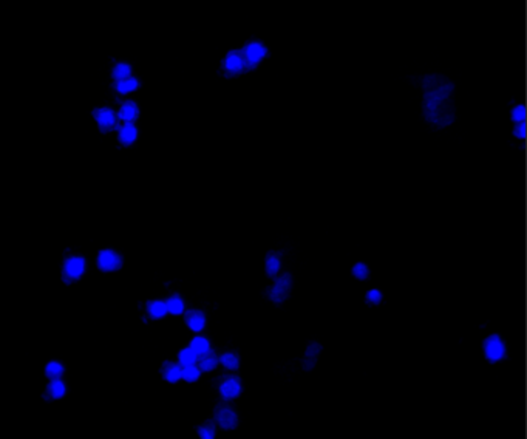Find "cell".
<instances>
[{
	"label": "cell",
	"instance_id": "6da1fadb",
	"mask_svg": "<svg viewBox=\"0 0 527 439\" xmlns=\"http://www.w3.org/2000/svg\"><path fill=\"white\" fill-rule=\"evenodd\" d=\"M424 90L425 118L441 127L450 124L453 121V84L442 76H427L424 79Z\"/></svg>",
	"mask_w": 527,
	"mask_h": 439
},
{
	"label": "cell",
	"instance_id": "7a4b0ae2",
	"mask_svg": "<svg viewBox=\"0 0 527 439\" xmlns=\"http://www.w3.org/2000/svg\"><path fill=\"white\" fill-rule=\"evenodd\" d=\"M223 67H225V70L229 71L231 74H238V73H243L248 68H251V65L248 64V60L245 57L243 50L229 51L225 57V62H223Z\"/></svg>",
	"mask_w": 527,
	"mask_h": 439
},
{
	"label": "cell",
	"instance_id": "3957f363",
	"mask_svg": "<svg viewBox=\"0 0 527 439\" xmlns=\"http://www.w3.org/2000/svg\"><path fill=\"white\" fill-rule=\"evenodd\" d=\"M215 422L223 430H234L238 426V416L231 407L220 405L215 409Z\"/></svg>",
	"mask_w": 527,
	"mask_h": 439
},
{
	"label": "cell",
	"instance_id": "277c9868",
	"mask_svg": "<svg viewBox=\"0 0 527 439\" xmlns=\"http://www.w3.org/2000/svg\"><path fill=\"white\" fill-rule=\"evenodd\" d=\"M484 353H486V357L490 360V362H498V360H501L506 354V347L503 340L500 339V336L493 334L490 337L486 339L484 342Z\"/></svg>",
	"mask_w": 527,
	"mask_h": 439
},
{
	"label": "cell",
	"instance_id": "5b68a950",
	"mask_svg": "<svg viewBox=\"0 0 527 439\" xmlns=\"http://www.w3.org/2000/svg\"><path fill=\"white\" fill-rule=\"evenodd\" d=\"M291 286H292V278H291V275H289V274H283V275L275 281V285L272 286V289L269 291L270 300L275 302V303H281V302L286 299V297H287V294H289Z\"/></svg>",
	"mask_w": 527,
	"mask_h": 439
},
{
	"label": "cell",
	"instance_id": "8992f818",
	"mask_svg": "<svg viewBox=\"0 0 527 439\" xmlns=\"http://www.w3.org/2000/svg\"><path fill=\"white\" fill-rule=\"evenodd\" d=\"M122 264L121 257L111 249H104L99 252L98 255V266L104 271V272H113L118 271Z\"/></svg>",
	"mask_w": 527,
	"mask_h": 439
},
{
	"label": "cell",
	"instance_id": "52a82bcc",
	"mask_svg": "<svg viewBox=\"0 0 527 439\" xmlns=\"http://www.w3.org/2000/svg\"><path fill=\"white\" fill-rule=\"evenodd\" d=\"M243 53H245V57L248 60V64L252 67H255L257 64H260V62L264 59L266 56V48L264 45L260 43V42H251L248 43L245 48H243Z\"/></svg>",
	"mask_w": 527,
	"mask_h": 439
},
{
	"label": "cell",
	"instance_id": "ba28073f",
	"mask_svg": "<svg viewBox=\"0 0 527 439\" xmlns=\"http://www.w3.org/2000/svg\"><path fill=\"white\" fill-rule=\"evenodd\" d=\"M94 119L102 130H110L116 125V113L108 107L94 110Z\"/></svg>",
	"mask_w": 527,
	"mask_h": 439
},
{
	"label": "cell",
	"instance_id": "9c48e42d",
	"mask_svg": "<svg viewBox=\"0 0 527 439\" xmlns=\"http://www.w3.org/2000/svg\"><path fill=\"white\" fill-rule=\"evenodd\" d=\"M85 271V260L82 257H70L63 264V272L68 278H79Z\"/></svg>",
	"mask_w": 527,
	"mask_h": 439
},
{
	"label": "cell",
	"instance_id": "30bf717a",
	"mask_svg": "<svg viewBox=\"0 0 527 439\" xmlns=\"http://www.w3.org/2000/svg\"><path fill=\"white\" fill-rule=\"evenodd\" d=\"M242 393V382L238 378H226L220 384V395L225 399H235Z\"/></svg>",
	"mask_w": 527,
	"mask_h": 439
},
{
	"label": "cell",
	"instance_id": "8fae6325",
	"mask_svg": "<svg viewBox=\"0 0 527 439\" xmlns=\"http://www.w3.org/2000/svg\"><path fill=\"white\" fill-rule=\"evenodd\" d=\"M186 323L187 326L192 329V331H201V329L204 328L206 325V317L201 311H197V309H192V311H187L186 314Z\"/></svg>",
	"mask_w": 527,
	"mask_h": 439
},
{
	"label": "cell",
	"instance_id": "7c38bea8",
	"mask_svg": "<svg viewBox=\"0 0 527 439\" xmlns=\"http://www.w3.org/2000/svg\"><path fill=\"white\" fill-rule=\"evenodd\" d=\"M139 115V110H138V105L132 101H127L125 104H122V107L119 108V113H118V118L122 119L124 122H133Z\"/></svg>",
	"mask_w": 527,
	"mask_h": 439
},
{
	"label": "cell",
	"instance_id": "4fadbf2b",
	"mask_svg": "<svg viewBox=\"0 0 527 439\" xmlns=\"http://www.w3.org/2000/svg\"><path fill=\"white\" fill-rule=\"evenodd\" d=\"M197 362H198V365H200V367H198L200 371H212V370H215L217 365H218V357L215 356L214 351L209 350V351L204 353V354H200Z\"/></svg>",
	"mask_w": 527,
	"mask_h": 439
},
{
	"label": "cell",
	"instance_id": "5bb4252c",
	"mask_svg": "<svg viewBox=\"0 0 527 439\" xmlns=\"http://www.w3.org/2000/svg\"><path fill=\"white\" fill-rule=\"evenodd\" d=\"M136 138H138V130L133 125V122H125L119 130V141L124 146H129L135 143Z\"/></svg>",
	"mask_w": 527,
	"mask_h": 439
},
{
	"label": "cell",
	"instance_id": "9a60e30c",
	"mask_svg": "<svg viewBox=\"0 0 527 439\" xmlns=\"http://www.w3.org/2000/svg\"><path fill=\"white\" fill-rule=\"evenodd\" d=\"M163 376L164 379L170 384H175L181 379V365H177L173 362H166L163 365Z\"/></svg>",
	"mask_w": 527,
	"mask_h": 439
},
{
	"label": "cell",
	"instance_id": "2e32d148",
	"mask_svg": "<svg viewBox=\"0 0 527 439\" xmlns=\"http://www.w3.org/2000/svg\"><path fill=\"white\" fill-rule=\"evenodd\" d=\"M147 311L150 317L153 319H161L167 314V308H166V302L161 300H153L147 305Z\"/></svg>",
	"mask_w": 527,
	"mask_h": 439
},
{
	"label": "cell",
	"instance_id": "e0dca14e",
	"mask_svg": "<svg viewBox=\"0 0 527 439\" xmlns=\"http://www.w3.org/2000/svg\"><path fill=\"white\" fill-rule=\"evenodd\" d=\"M139 87V82L135 77H127V79L122 81H116V90L121 93V95H127V93H132Z\"/></svg>",
	"mask_w": 527,
	"mask_h": 439
},
{
	"label": "cell",
	"instance_id": "ac0fdd59",
	"mask_svg": "<svg viewBox=\"0 0 527 439\" xmlns=\"http://www.w3.org/2000/svg\"><path fill=\"white\" fill-rule=\"evenodd\" d=\"M178 360H180V365L181 367H187V365H195L197 360H198V354L192 350L190 347L189 348H184L180 351L178 354Z\"/></svg>",
	"mask_w": 527,
	"mask_h": 439
},
{
	"label": "cell",
	"instance_id": "d6986e66",
	"mask_svg": "<svg viewBox=\"0 0 527 439\" xmlns=\"http://www.w3.org/2000/svg\"><path fill=\"white\" fill-rule=\"evenodd\" d=\"M166 308H167V312H170V314L178 316V314H181V312L184 311V302H183L181 297L172 295L170 299L166 302Z\"/></svg>",
	"mask_w": 527,
	"mask_h": 439
},
{
	"label": "cell",
	"instance_id": "ffe728a7",
	"mask_svg": "<svg viewBox=\"0 0 527 439\" xmlns=\"http://www.w3.org/2000/svg\"><path fill=\"white\" fill-rule=\"evenodd\" d=\"M65 384H63L60 379H53L50 384H48V395L54 399H60L63 395H65Z\"/></svg>",
	"mask_w": 527,
	"mask_h": 439
},
{
	"label": "cell",
	"instance_id": "44dd1931",
	"mask_svg": "<svg viewBox=\"0 0 527 439\" xmlns=\"http://www.w3.org/2000/svg\"><path fill=\"white\" fill-rule=\"evenodd\" d=\"M218 362H221L223 367L231 370V371H235L240 367V360H238L237 354H234V353H225L218 359Z\"/></svg>",
	"mask_w": 527,
	"mask_h": 439
},
{
	"label": "cell",
	"instance_id": "7402d4cb",
	"mask_svg": "<svg viewBox=\"0 0 527 439\" xmlns=\"http://www.w3.org/2000/svg\"><path fill=\"white\" fill-rule=\"evenodd\" d=\"M190 348L200 356V354H204V353H207L211 350V343L206 337H200L198 336V337H195L194 340L190 342Z\"/></svg>",
	"mask_w": 527,
	"mask_h": 439
},
{
	"label": "cell",
	"instance_id": "603a6c76",
	"mask_svg": "<svg viewBox=\"0 0 527 439\" xmlns=\"http://www.w3.org/2000/svg\"><path fill=\"white\" fill-rule=\"evenodd\" d=\"M200 368L197 365H187L181 368V379H184L186 382H195L200 378Z\"/></svg>",
	"mask_w": 527,
	"mask_h": 439
},
{
	"label": "cell",
	"instance_id": "cb8c5ba5",
	"mask_svg": "<svg viewBox=\"0 0 527 439\" xmlns=\"http://www.w3.org/2000/svg\"><path fill=\"white\" fill-rule=\"evenodd\" d=\"M198 436L200 439H215V422L206 421L203 426L198 427Z\"/></svg>",
	"mask_w": 527,
	"mask_h": 439
},
{
	"label": "cell",
	"instance_id": "d4e9b609",
	"mask_svg": "<svg viewBox=\"0 0 527 439\" xmlns=\"http://www.w3.org/2000/svg\"><path fill=\"white\" fill-rule=\"evenodd\" d=\"M132 74V68L129 64H125V62H121V64H116L115 68H113V77L116 81H122V79H127V77H130Z\"/></svg>",
	"mask_w": 527,
	"mask_h": 439
},
{
	"label": "cell",
	"instance_id": "484cf974",
	"mask_svg": "<svg viewBox=\"0 0 527 439\" xmlns=\"http://www.w3.org/2000/svg\"><path fill=\"white\" fill-rule=\"evenodd\" d=\"M278 271H280V260H278V257L274 255V254H269L267 258H266V274L269 277H274Z\"/></svg>",
	"mask_w": 527,
	"mask_h": 439
},
{
	"label": "cell",
	"instance_id": "4316f807",
	"mask_svg": "<svg viewBox=\"0 0 527 439\" xmlns=\"http://www.w3.org/2000/svg\"><path fill=\"white\" fill-rule=\"evenodd\" d=\"M45 374H46V378H50L51 381L60 379V376L63 374V367L59 362H50L45 368Z\"/></svg>",
	"mask_w": 527,
	"mask_h": 439
},
{
	"label": "cell",
	"instance_id": "83f0119b",
	"mask_svg": "<svg viewBox=\"0 0 527 439\" xmlns=\"http://www.w3.org/2000/svg\"><path fill=\"white\" fill-rule=\"evenodd\" d=\"M368 274H370V271H368V266H366V264H363V263H357V264H354V268H353V275H354L356 278L363 280V278L368 277Z\"/></svg>",
	"mask_w": 527,
	"mask_h": 439
},
{
	"label": "cell",
	"instance_id": "f1b7e54d",
	"mask_svg": "<svg viewBox=\"0 0 527 439\" xmlns=\"http://www.w3.org/2000/svg\"><path fill=\"white\" fill-rule=\"evenodd\" d=\"M512 119L518 124V122H524L526 119V110L523 105H518L512 110Z\"/></svg>",
	"mask_w": 527,
	"mask_h": 439
},
{
	"label": "cell",
	"instance_id": "f546056e",
	"mask_svg": "<svg viewBox=\"0 0 527 439\" xmlns=\"http://www.w3.org/2000/svg\"><path fill=\"white\" fill-rule=\"evenodd\" d=\"M366 300H368L370 303H373V305L380 303V300H382V292L377 291V289H371L368 294H366Z\"/></svg>",
	"mask_w": 527,
	"mask_h": 439
},
{
	"label": "cell",
	"instance_id": "4dcf8cb0",
	"mask_svg": "<svg viewBox=\"0 0 527 439\" xmlns=\"http://www.w3.org/2000/svg\"><path fill=\"white\" fill-rule=\"evenodd\" d=\"M318 353H320V345H318V343H311L308 347V350H306V357L314 360Z\"/></svg>",
	"mask_w": 527,
	"mask_h": 439
},
{
	"label": "cell",
	"instance_id": "1f68e13d",
	"mask_svg": "<svg viewBox=\"0 0 527 439\" xmlns=\"http://www.w3.org/2000/svg\"><path fill=\"white\" fill-rule=\"evenodd\" d=\"M515 136L524 139L526 138V124L524 122H518L517 129H515Z\"/></svg>",
	"mask_w": 527,
	"mask_h": 439
}]
</instances>
